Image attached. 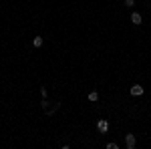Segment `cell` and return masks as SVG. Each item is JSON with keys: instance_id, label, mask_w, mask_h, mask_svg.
I'll list each match as a JSON object with an SVG mask.
<instances>
[{"instance_id": "9c48e42d", "label": "cell", "mask_w": 151, "mask_h": 149, "mask_svg": "<svg viewBox=\"0 0 151 149\" xmlns=\"http://www.w3.org/2000/svg\"><path fill=\"white\" fill-rule=\"evenodd\" d=\"M125 6H127V8H133V6H135V0H125Z\"/></svg>"}, {"instance_id": "277c9868", "label": "cell", "mask_w": 151, "mask_h": 149, "mask_svg": "<svg viewBox=\"0 0 151 149\" xmlns=\"http://www.w3.org/2000/svg\"><path fill=\"white\" fill-rule=\"evenodd\" d=\"M129 93H131V95H133V97H141V95H143V93H145V89H143V87H141V85H133V87H131V89H129Z\"/></svg>"}, {"instance_id": "5b68a950", "label": "cell", "mask_w": 151, "mask_h": 149, "mask_svg": "<svg viewBox=\"0 0 151 149\" xmlns=\"http://www.w3.org/2000/svg\"><path fill=\"white\" fill-rule=\"evenodd\" d=\"M131 22L135 24V26H139V24L143 22V18H141V14H139V12H133V14H131Z\"/></svg>"}, {"instance_id": "30bf717a", "label": "cell", "mask_w": 151, "mask_h": 149, "mask_svg": "<svg viewBox=\"0 0 151 149\" xmlns=\"http://www.w3.org/2000/svg\"><path fill=\"white\" fill-rule=\"evenodd\" d=\"M40 95H42V99H47V95H48L47 87H40Z\"/></svg>"}, {"instance_id": "3957f363", "label": "cell", "mask_w": 151, "mask_h": 149, "mask_svg": "<svg viewBox=\"0 0 151 149\" xmlns=\"http://www.w3.org/2000/svg\"><path fill=\"white\" fill-rule=\"evenodd\" d=\"M97 129L105 135V133L109 131V121H107V119H99V121H97Z\"/></svg>"}, {"instance_id": "6da1fadb", "label": "cell", "mask_w": 151, "mask_h": 149, "mask_svg": "<svg viewBox=\"0 0 151 149\" xmlns=\"http://www.w3.org/2000/svg\"><path fill=\"white\" fill-rule=\"evenodd\" d=\"M40 107H42V109H45V113L50 117V115H55L58 109H60V103H50V101H47V99H42Z\"/></svg>"}, {"instance_id": "7a4b0ae2", "label": "cell", "mask_w": 151, "mask_h": 149, "mask_svg": "<svg viewBox=\"0 0 151 149\" xmlns=\"http://www.w3.org/2000/svg\"><path fill=\"white\" fill-rule=\"evenodd\" d=\"M135 145H137V137H135L133 133H127V135H125V147L135 149Z\"/></svg>"}, {"instance_id": "52a82bcc", "label": "cell", "mask_w": 151, "mask_h": 149, "mask_svg": "<svg viewBox=\"0 0 151 149\" xmlns=\"http://www.w3.org/2000/svg\"><path fill=\"white\" fill-rule=\"evenodd\" d=\"M89 101H91V103H95V101H99V93H97V91L89 93Z\"/></svg>"}, {"instance_id": "ba28073f", "label": "cell", "mask_w": 151, "mask_h": 149, "mask_svg": "<svg viewBox=\"0 0 151 149\" xmlns=\"http://www.w3.org/2000/svg\"><path fill=\"white\" fill-rule=\"evenodd\" d=\"M107 149H119V145H117L115 141H109V143H107Z\"/></svg>"}, {"instance_id": "8992f818", "label": "cell", "mask_w": 151, "mask_h": 149, "mask_svg": "<svg viewBox=\"0 0 151 149\" xmlns=\"http://www.w3.org/2000/svg\"><path fill=\"white\" fill-rule=\"evenodd\" d=\"M42 42H45V40H42V36H35V38H32V46H36V48H40Z\"/></svg>"}]
</instances>
